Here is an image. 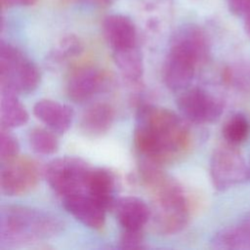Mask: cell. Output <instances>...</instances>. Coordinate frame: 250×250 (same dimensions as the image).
Returning a JSON list of instances; mask_svg holds the SVG:
<instances>
[{"label": "cell", "instance_id": "obj_18", "mask_svg": "<svg viewBox=\"0 0 250 250\" xmlns=\"http://www.w3.org/2000/svg\"><path fill=\"white\" fill-rule=\"evenodd\" d=\"M0 119L5 128H16L28 121V113L16 93L0 90Z\"/></svg>", "mask_w": 250, "mask_h": 250}, {"label": "cell", "instance_id": "obj_21", "mask_svg": "<svg viewBox=\"0 0 250 250\" xmlns=\"http://www.w3.org/2000/svg\"><path fill=\"white\" fill-rule=\"evenodd\" d=\"M28 143L33 151L39 154H53L59 148V142L51 131L36 127L29 131Z\"/></svg>", "mask_w": 250, "mask_h": 250}, {"label": "cell", "instance_id": "obj_7", "mask_svg": "<svg viewBox=\"0 0 250 250\" xmlns=\"http://www.w3.org/2000/svg\"><path fill=\"white\" fill-rule=\"evenodd\" d=\"M235 146L224 145L217 147L210 160V177L218 190H226L230 187L249 180L248 166Z\"/></svg>", "mask_w": 250, "mask_h": 250}, {"label": "cell", "instance_id": "obj_11", "mask_svg": "<svg viewBox=\"0 0 250 250\" xmlns=\"http://www.w3.org/2000/svg\"><path fill=\"white\" fill-rule=\"evenodd\" d=\"M104 83V75L101 69L85 66L70 75L66 84V93L74 103H83L100 92Z\"/></svg>", "mask_w": 250, "mask_h": 250}, {"label": "cell", "instance_id": "obj_9", "mask_svg": "<svg viewBox=\"0 0 250 250\" xmlns=\"http://www.w3.org/2000/svg\"><path fill=\"white\" fill-rule=\"evenodd\" d=\"M39 167L27 156H18L1 165L0 188L5 195L24 194L34 188L39 182Z\"/></svg>", "mask_w": 250, "mask_h": 250}, {"label": "cell", "instance_id": "obj_25", "mask_svg": "<svg viewBox=\"0 0 250 250\" xmlns=\"http://www.w3.org/2000/svg\"><path fill=\"white\" fill-rule=\"evenodd\" d=\"M120 247L128 249L145 248V241L142 230H124L120 237Z\"/></svg>", "mask_w": 250, "mask_h": 250}, {"label": "cell", "instance_id": "obj_15", "mask_svg": "<svg viewBox=\"0 0 250 250\" xmlns=\"http://www.w3.org/2000/svg\"><path fill=\"white\" fill-rule=\"evenodd\" d=\"M114 192L115 180L112 173L104 168H91L86 183V193L107 211L114 207Z\"/></svg>", "mask_w": 250, "mask_h": 250}, {"label": "cell", "instance_id": "obj_1", "mask_svg": "<svg viewBox=\"0 0 250 250\" xmlns=\"http://www.w3.org/2000/svg\"><path fill=\"white\" fill-rule=\"evenodd\" d=\"M189 142L188 128L175 112L147 104L139 108L134 144L146 160L160 165L168 162L183 154Z\"/></svg>", "mask_w": 250, "mask_h": 250}, {"label": "cell", "instance_id": "obj_4", "mask_svg": "<svg viewBox=\"0 0 250 250\" xmlns=\"http://www.w3.org/2000/svg\"><path fill=\"white\" fill-rule=\"evenodd\" d=\"M63 224L54 215L22 205H5L0 211V242L17 247L49 239L59 234Z\"/></svg>", "mask_w": 250, "mask_h": 250}, {"label": "cell", "instance_id": "obj_17", "mask_svg": "<svg viewBox=\"0 0 250 250\" xmlns=\"http://www.w3.org/2000/svg\"><path fill=\"white\" fill-rule=\"evenodd\" d=\"M211 246L223 250H250V218L219 230L212 237Z\"/></svg>", "mask_w": 250, "mask_h": 250}, {"label": "cell", "instance_id": "obj_2", "mask_svg": "<svg viewBox=\"0 0 250 250\" xmlns=\"http://www.w3.org/2000/svg\"><path fill=\"white\" fill-rule=\"evenodd\" d=\"M140 177L152 197L153 230L165 235L181 231L188 221V206L180 183L166 174L160 164L146 159L140 166Z\"/></svg>", "mask_w": 250, "mask_h": 250}, {"label": "cell", "instance_id": "obj_23", "mask_svg": "<svg viewBox=\"0 0 250 250\" xmlns=\"http://www.w3.org/2000/svg\"><path fill=\"white\" fill-rule=\"evenodd\" d=\"M20 145L17 138L9 132L8 128L1 126L0 131V159L1 163L8 162L19 156Z\"/></svg>", "mask_w": 250, "mask_h": 250}, {"label": "cell", "instance_id": "obj_24", "mask_svg": "<svg viewBox=\"0 0 250 250\" xmlns=\"http://www.w3.org/2000/svg\"><path fill=\"white\" fill-rule=\"evenodd\" d=\"M83 46L79 39L72 35L67 36L59 43L52 55V59L54 61L61 62L78 56L79 54H81Z\"/></svg>", "mask_w": 250, "mask_h": 250}, {"label": "cell", "instance_id": "obj_3", "mask_svg": "<svg viewBox=\"0 0 250 250\" xmlns=\"http://www.w3.org/2000/svg\"><path fill=\"white\" fill-rule=\"evenodd\" d=\"M209 57V44L203 30L187 24L173 34L163 66V80L172 91H183L191 82L195 68Z\"/></svg>", "mask_w": 250, "mask_h": 250}, {"label": "cell", "instance_id": "obj_14", "mask_svg": "<svg viewBox=\"0 0 250 250\" xmlns=\"http://www.w3.org/2000/svg\"><path fill=\"white\" fill-rule=\"evenodd\" d=\"M34 115L52 131L63 134L68 130L73 119V109L57 101L42 99L33 106Z\"/></svg>", "mask_w": 250, "mask_h": 250}, {"label": "cell", "instance_id": "obj_16", "mask_svg": "<svg viewBox=\"0 0 250 250\" xmlns=\"http://www.w3.org/2000/svg\"><path fill=\"white\" fill-rule=\"evenodd\" d=\"M114 121V109L106 103H96L82 114L80 126L88 136L99 137L105 134Z\"/></svg>", "mask_w": 250, "mask_h": 250}, {"label": "cell", "instance_id": "obj_6", "mask_svg": "<svg viewBox=\"0 0 250 250\" xmlns=\"http://www.w3.org/2000/svg\"><path fill=\"white\" fill-rule=\"evenodd\" d=\"M91 166L83 159L64 156L50 161L44 175L51 188L62 198L76 193H86V183Z\"/></svg>", "mask_w": 250, "mask_h": 250}, {"label": "cell", "instance_id": "obj_27", "mask_svg": "<svg viewBox=\"0 0 250 250\" xmlns=\"http://www.w3.org/2000/svg\"><path fill=\"white\" fill-rule=\"evenodd\" d=\"M38 0H1L3 8H10L16 6H30L37 2Z\"/></svg>", "mask_w": 250, "mask_h": 250}, {"label": "cell", "instance_id": "obj_28", "mask_svg": "<svg viewBox=\"0 0 250 250\" xmlns=\"http://www.w3.org/2000/svg\"><path fill=\"white\" fill-rule=\"evenodd\" d=\"M244 17V28L247 35L250 37V6L247 8L245 13L243 14Z\"/></svg>", "mask_w": 250, "mask_h": 250}, {"label": "cell", "instance_id": "obj_13", "mask_svg": "<svg viewBox=\"0 0 250 250\" xmlns=\"http://www.w3.org/2000/svg\"><path fill=\"white\" fill-rule=\"evenodd\" d=\"M116 218L124 230H142L151 216V210L143 199L125 196L115 201Z\"/></svg>", "mask_w": 250, "mask_h": 250}, {"label": "cell", "instance_id": "obj_12", "mask_svg": "<svg viewBox=\"0 0 250 250\" xmlns=\"http://www.w3.org/2000/svg\"><path fill=\"white\" fill-rule=\"evenodd\" d=\"M103 32L112 52L138 46L136 26L126 16L113 14L105 17Z\"/></svg>", "mask_w": 250, "mask_h": 250}, {"label": "cell", "instance_id": "obj_8", "mask_svg": "<svg viewBox=\"0 0 250 250\" xmlns=\"http://www.w3.org/2000/svg\"><path fill=\"white\" fill-rule=\"evenodd\" d=\"M177 105L187 120L196 124L214 122L224 110V104L220 99L199 87L183 90Z\"/></svg>", "mask_w": 250, "mask_h": 250}, {"label": "cell", "instance_id": "obj_29", "mask_svg": "<svg viewBox=\"0 0 250 250\" xmlns=\"http://www.w3.org/2000/svg\"><path fill=\"white\" fill-rule=\"evenodd\" d=\"M248 172H249V180H250V164L248 166Z\"/></svg>", "mask_w": 250, "mask_h": 250}, {"label": "cell", "instance_id": "obj_20", "mask_svg": "<svg viewBox=\"0 0 250 250\" xmlns=\"http://www.w3.org/2000/svg\"><path fill=\"white\" fill-rule=\"evenodd\" d=\"M250 135V123L241 113L230 116L223 127V136L228 144L237 146L244 143Z\"/></svg>", "mask_w": 250, "mask_h": 250}, {"label": "cell", "instance_id": "obj_5", "mask_svg": "<svg viewBox=\"0 0 250 250\" xmlns=\"http://www.w3.org/2000/svg\"><path fill=\"white\" fill-rule=\"evenodd\" d=\"M40 80L37 66L13 45H0V86L16 94H28L35 90Z\"/></svg>", "mask_w": 250, "mask_h": 250}, {"label": "cell", "instance_id": "obj_19", "mask_svg": "<svg viewBox=\"0 0 250 250\" xmlns=\"http://www.w3.org/2000/svg\"><path fill=\"white\" fill-rule=\"evenodd\" d=\"M112 57L125 79L131 83H139L142 80L144 75V61L138 46L113 51Z\"/></svg>", "mask_w": 250, "mask_h": 250}, {"label": "cell", "instance_id": "obj_10", "mask_svg": "<svg viewBox=\"0 0 250 250\" xmlns=\"http://www.w3.org/2000/svg\"><path fill=\"white\" fill-rule=\"evenodd\" d=\"M65 210L77 221L93 229H102L105 223V209L89 194L82 192L62 198Z\"/></svg>", "mask_w": 250, "mask_h": 250}, {"label": "cell", "instance_id": "obj_22", "mask_svg": "<svg viewBox=\"0 0 250 250\" xmlns=\"http://www.w3.org/2000/svg\"><path fill=\"white\" fill-rule=\"evenodd\" d=\"M224 79L237 90L250 92V63H238L224 71Z\"/></svg>", "mask_w": 250, "mask_h": 250}, {"label": "cell", "instance_id": "obj_26", "mask_svg": "<svg viewBox=\"0 0 250 250\" xmlns=\"http://www.w3.org/2000/svg\"><path fill=\"white\" fill-rule=\"evenodd\" d=\"M230 12L234 15L243 16L250 6V0H227Z\"/></svg>", "mask_w": 250, "mask_h": 250}]
</instances>
